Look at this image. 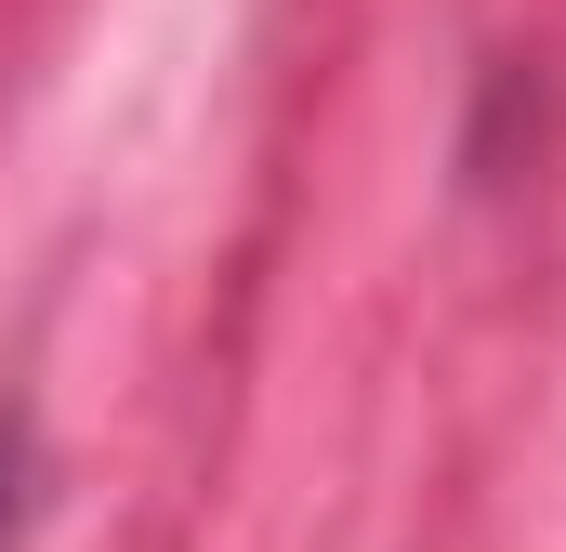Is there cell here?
I'll use <instances>...</instances> for the list:
<instances>
[{
    "label": "cell",
    "mask_w": 566,
    "mask_h": 552,
    "mask_svg": "<svg viewBox=\"0 0 566 552\" xmlns=\"http://www.w3.org/2000/svg\"><path fill=\"white\" fill-rule=\"evenodd\" d=\"M13 527H27V434L0 421V552H13Z\"/></svg>",
    "instance_id": "1"
}]
</instances>
